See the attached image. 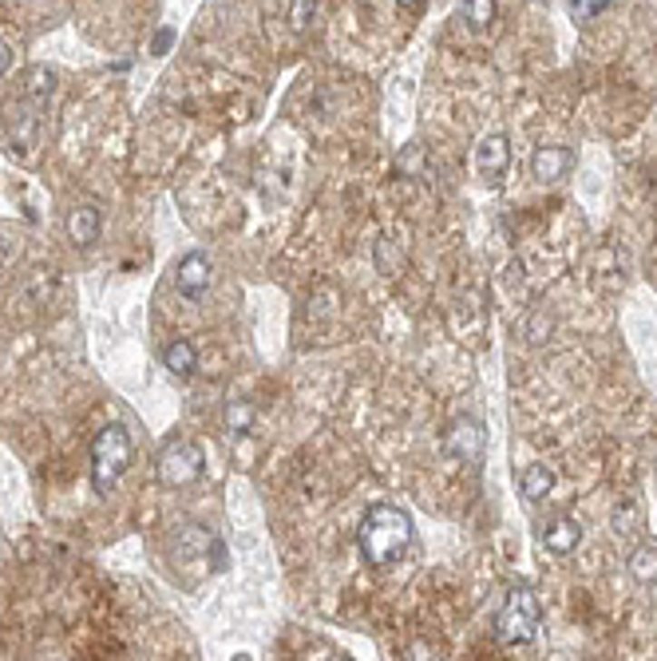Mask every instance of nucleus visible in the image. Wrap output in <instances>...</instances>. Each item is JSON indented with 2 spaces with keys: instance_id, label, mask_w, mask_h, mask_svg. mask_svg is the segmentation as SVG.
I'll list each match as a JSON object with an SVG mask.
<instances>
[{
  "instance_id": "obj_22",
  "label": "nucleus",
  "mask_w": 657,
  "mask_h": 661,
  "mask_svg": "<svg viewBox=\"0 0 657 661\" xmlns=\"http://www.w3.org/2000/svg\"><path fill=\"white\" fill-rule=\"evenodd\" d=\"M642 523V507H633V503H622L618 511H614V530L618 535H630L633 527Z\"/></svg>"
},
{
  "instance_id": "obj_26",
  "label": "nucleus",
  "mask_w": 657,
  "mask_h": 661,
  "mask_svg": "<svg viewBox=\"0 0 657 661\" xmlns=\"http://www.w3.org/2000/svg\"><path fill=\"white\" fill-rule=\"evenodd\" d=\"M404 13H416V8H424V0H397Z\"/></svg>"
},
{
  "instance_id": "obj_25",
  "label": "nucleus",
  "mask_w": 657,
  "mask_h": 661,
  "mask_svg": "<svg viewBox=\"0 0 657 661\" xmlns=\"http://www.w3.org/2000/svg\"><path fill=\"white\" fill-rule=\"evenodd\" d=\"M16 258V242H5V238H0V266H8Z\"/></svg>"
},
{
  "instance_id": "obj_5",
  "label": "nucleus",
  "mask_w": 657,
  "mask_h": 661,
  "mask_svg": "<svg viewBox=\"0 0 657 661\" xmlns=\"http://www.w3.org/2000/svg\"><path fill=\"white\" fill-rule=\"evenodd\" d=\"M484 443H487V432L476 416H456L444 432V452L447 456H456V460H464V463H479Z\"/></svg>"
},
{
  "instance_id": "obj_19",
  "label": "nucleus",
  "mask_w": 657,
  "mask_h": 661,
  "mask_svg": "<svg viewBox=\"0 0 657 661\" xmlns=\"http://www.w3.org/2000/svg\"><path fill=\"white\" fill-rule=\"evenodd\" d=\"M52 289H56V274H52V269H36V274L28 277V297L36 301V306H44V301L52 297Z\"/></svg>"
},
{
  "instance_id": "obj_4",
  "label": "nucleus",
  "mask_w": 657,
  "mask_h": 661,
  "mask_svg": "<svg viewBox=\"0 0 657 661\" xmlns=\"http://www.w3.org/2000/svg\"><path fill=\"white\" fill-rule=\"evenodd\" d=\"M202 471H206V456H202L199 443L179 440V443H171V448H162L159 480L167 487H191V483L202 480Z\"/></svg>"
},
{
  "instance_id": "obj_6",
  "label": "nucleus",
  "mask_w": 657,
  "mask_h": 661,
  "mask_svg": "<svg viewBox=\"0 0 657 661\" xmlns=\"http://www.w3.org/2000/svg\"><path fill=\"white\" fill-rule=\"evenodd\" d=\"M511 167V139L507 135H484L476 143V175L487 182V187H499L503 175Z\"/></svg>"
},
{
  "instance_id": "obj_11",
  "label": "nucleus",
  "mask_w": 657,
  "mask_h": 661,
  "mask_svg": "<svg viewBox=\"0 0 657 661\" xmlns=\"http://www.w3.org/2000/svg\"><path fill=\"white\" fill-rule=\"evenodd\" d=\"M626 567L638 587H657V543H638L630 550Z\"/></svg>"
},
{
  "instance_id": "obj_9",
  "label": "nucleus",
  "mask_w": 657,
  "mask_h": 661,
  "mask_svg": "<svg viewBox=\"0 0 657 661\" xmlns=\"http://www.w3.org/2000/svg\"><path fill=\"white\" fill-rule=\"evenodd\" d=\"M36 135H40V115H36V107H25L13 119V127H8V155L28 159L32 147H36Z\"/></svg>"
},
{
  "instance_id": "obj_12",
  "label": "nucleus",
  "mask_w": 657,
  "mask_h": 661,
  "mask_svg": "<svg viewBox=\"0 0 657 661\" xmlns=\"http://www.w3.org/2000/svg\"><path fill=\"white\" fill-rule=\"evenodd\" d=\"M162 365L171 368V376H179V381H191L194 368H199V349H194L191 341H171L167 349H162Z\"/></svg>"
},
{
  "instance_id": "obj_21",
  "label": "nucleus",
  "mask_w": 657,
  "mask_h": 661,
  "mask_svg": "<svg viewBox=\"0 0 657 661\" xmlns=\"http://www.w3.org/2000/svg\"><path fill=\"white\" fill-rule=\"evenodd\" d=\"M610 5H614V0H566V8H571V16L578 24H586V20H594L598 13H606Z\"/></svg>"
},
{
  "instance_id": "obj_10",
  "label": "nucleus",
  "mask_w": 657,
  "mask_h": 661,
  "mask_svg": "<svg viewBox=\"0 0 657 661\" xmlns=\"http://www.w3.org/2000/svg\"><path fill=\"white\" fill-rule=\"evenodd\" d=\"M100 230H103L100 206L83 202V206H75V210L68 214V234H72L75 246H95V242H100Z\"/></svg>"
},
{
  "instance_id": "obj_17",
  "label": "nucleus",
  "mask_w": 657,
  "mask_h": 661,
  "mask_svg": "<svg viewBox=\"0 0 657 661\" xmlns=\"http://www.w3.org/2000/svg\"><path fill=\"white\" fill-rule=\"evenodd\" d=\"M211 543H214V539L206 535L202 527H194V523H186L179 535L171 539V547H174V555H179V559H199L202 547H211Z\"/></svg>"
},
{
  "instance_id": "obj_14",
  "label": "nucleus",
  "mask_w": 657,
  "mask_h": 661,
  "mask_svg": "<svg viewBox=\"0 0 657 661\" xmlns=\"http://www.w3.org/2000/svg\"><path fill=\"white\" fill-rule=\"evenodd\" d=\"M551 487H554V471L546 468V463H531V468L519 471V491L527 495L531 503L546 500V495H551Z\"/></svg>"
},
{
  "instance_id": "obj_15",
  "label": "nucleus",
  "mask_w": 657,
  "mask_h": 661,
  "mask_svg": "<svg viewBox=\"0 0 657 661\" xmlns=\"http://www.w3.org/2000/svg\"><path fill=\"white\" fill-rule=\"evenodd\" d=\"M52 92H56V72L52 68H32L28 75H25V100H28V107H40L52 100Z\"/></svg>"
},
{
  "instance_id": "obj_20",
  "label": "nucleus",
  "mask_w": 657,
  "mask_h": 661,
  "mask_svg": "<svg viewBox=\"0 0 657 661\" xmlns=\"http://www.w3.org/2000/svg\"><path fill=\"white\" fill-rule=\"evenodd\" d=\"M317 16V0H289V28L293 32H305Z\"/></svg>"
},
{
  "instance_id": "obj_7",
  "label": "nucleus",
  "mask_w": 657,
  "mask_h": 661,
  "mask_svg": "<svg viewBox=\"0 0 657 661\" xmlns=\"http://www.w3.org/2000/svg\"><path fill=\"white\" fill-rule=\"evenodd\" d=\"M211 258H206L202 250H194V254H186L182 262H179V269H174V289L186 297V301H202V294L211 289Z\"/></svg>"
},
{
  "instance_id": "obj_2",
  "label": "nucleus",
  "mask_w": 657,
  "mask_h": 661,
  "mask_svg": "<svg viewBox=\"0 0 657 661\" xmlns=\"http://www.w3.org/2000/svg\"><path fill=\"white\" fill-rule=\"evenodd\" d=\"M131 456H135V448H131V432L123 424L100 428V436H95V443H92V483H95V491L100 495L112 491V487L127 475Z\"/></svg>"
},
{
  "instance_id": "obj_16",
  "label": "nucleus",
  "mask_w": 657,
  "mask_h": 661,
  "mask_svg": "<svg viewBox=\"0 0 657 661\" xmlns=\"http://www.w3.org/2000/svg\"><path fill=\"white\" fill-rule=\"evenodd\" d=\"M499 16L495 0H459V20H464L472 32H487Z\"/></svg>"
},
{
  "instance_id": "obj_23",
  "label": "nucleus",
  "mask_w": 657,
  "mask_h": 661,
  "mask_svg": "<svg viewBox=\"0 0 657 661\" xmlns=\"http://www.w3.org/2000/svg\"><path fill=\"white\" fill-rule=\"evenodd\" d=\"M171 44H174V28H159L155 40H151V56H162Z\"/></svg>"
},
{
  "instance_id": "obj_1",
  "label": "nucleus",
  "mask_w": 657,
  "mask_h": 661,
  "mask_svg": "<svg viewBox=\"0 0 657 661\" xmlns=\"http://www.w3.org/2000/svg\"><path fill=\"white\" fill-rule=\"evenodd\" d=\"M412 539H416V527H412L408 511H404V507H392V503L368 507L365 519H360V527H357V547L372 567L397 562L404 550L412 547Z\"/></svg>"
},
{
  "instance_id": "obj_3",
  "label": "nucleus",
  "mask_w": 657,
  "mask_h": 661,
  "mask_svg": "<svg viewBox=\"0 0 657 661\" xmlns=\"http://www.w3.org/2000/svg\"><path fill=\"white\" fill-rule=\"evenodd\" d=\"M539 622H543V610H539V598H534L531 587H515L503 602V610L495 614V634L503 646H527L534 642L539 634Z\"/></svg>"
},
{
  "instance_id": "obj_8",
  "label": "nucleus",
  "mask_w": 657,
  "mask_h": 661,
  "mask_svg": "<svg viewBox=\"0 0 657 661\" xmlns=\"http://www.w3.org/2000/svg\"><path fill=\"white\" fill-rule=\"evenodd\" d=\"M574 167V151L571 147H539L531 155V175L539 182H558L566 179Z\"/></svg>"
},
{
  "instance_id": "obj_24",
  "label": "nucleus",
  "mask_w": 657,
  "mask_h": 661,
  "mask_svg": "<svg viewBox=\"0 0 657 661\" xmlns=\"http://www.w3.org/2000/svg\"><path fill=\"white\" fill-rule=\"evenodd\" d=\"M8 68H13V48H8L5 40H0V80L8 75Z\"/></svg>"
},
{
  "instance_id": "obj_18",
  "label": "nucleus",
  "mask_w": 657,
  "mask_h": 661,
  "mask_svg": "<svg viewBox=\"0 0 657 661\" xmlns=\"http://www.w3.org/2000/svg\"><path fill=\"white\" fill-rule=\"evenodd\" d=\"M226 428L234 432V436H246V432L254 428V408H250V400H230L226 404Z\"/></svg>"
},
{
  "instance_id": "obj_13",
  "label": "nucleus",
  "mask_w": 657,
  "mask_h": 661,
  "mask_svg": "<svg viewBox=\"0 0 657 661\" xmlns=\"http://www.w3.org/2000/svg\"><path fill=\"white\" fill-rule=\"evenodd\" d=\"M578 543H583V527L574 519H558V523H551V530H543V547L551 555H571Z\"/></svg>"
}]
</instances>
